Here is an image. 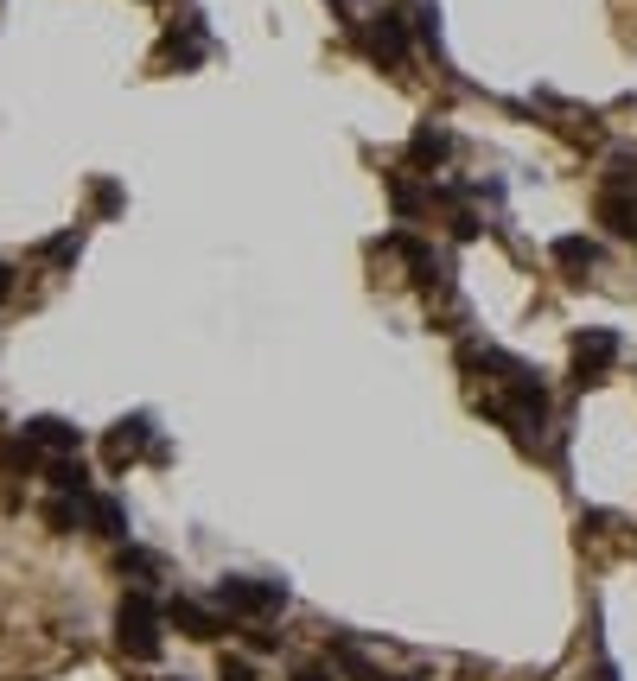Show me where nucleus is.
<instances>
[{
  "instance_id": "f257e3e1",
  "label": "nucleus",
  "mask_w": 637,
  "mask_h": 681,
  "mask_svg": "<svg viewBox=\"0 0 637 681\" xmlns=\"http://www.w3.org/2000/svg\"><path fill=\"white\" fill-rule=\"evenodd\" d=\"M160 624H166V611L147 599V592H128L122 611H115V637H122V650L134 662H153L160 656Z\"/></svg>"
},
{
  "instance_id": "f03ea898",
  "label": "nucleus",
  "mask_w": 637,
  "mask_h": 681,
  "mask_svg": "<svg viewBox=\"0 0 637 681\" xmlns=\"http://www.w3.org/2000/svg\"><path fill=\"white\" fill-rule=\"evenodd\" d=\"M211 599L230 611V618H268V611L287 605V586L281 580H217Z\"/></svg>"
},
{
  "instance_id": "7ed1b4c3",
  "label": "nucleus",
  "mask_w": 637,
  "mask_h": 681,
  "mask_svg": "<svg viewBox=\"0 0 637 681\" xmlns=\"http://www.w3.org/2000/svg\"><path fill=\"white\" fill-rule=\"evenodd\" d=\"M618 357V331H580L574 338V382H599Z\"/></svg>"
},
{
  "instance_id": "20e7f679",
  "label": "nucleus",
  "mask_w": 637,
  "mask_h": 681,
  "mask_svg": "<svg viewBox=\"0 0 637 681\" xmlns=\"http://www.w3.org/2000/svg\"><path fill=\"white\" fill-rule=\"evenodd\" d=\"M364 45L376 51V58H389V64H402L408 58V26H402V13H376V20H370V32H364Z\"/></svg>"
},
{
  "instance_id": "39448f33",
  "label": "nucleus",
  "mask_w": 637,
  "mask_h": 681,
  "mask_svg": "<svg viewBox=\"0 0 637 681\" xmlns=\"http://www.w3.org/2000/svg\"><path fill=\"white\" fill-rule=\"evenodd\" d=\"M166 618L179 624L185 637H198V643H217V637H223V618H217L211 605H198V599H172V605H166Z\"/></svg>"
},
{
  "instance_id": "423d86ee",
  "label": "nucleus",
  "mask_w": 637,
  "mask_h": 681,
  "mask_svg": "<svg viewBox=\"0 0 637 681\" xmlns=\"http://www.w3.org/2000/svg\"><path fill=\"white\" fill-rule=\"evenodd\" d=\"M153 440V414H134V421H122L109 433V465H128V459H141V446Z\"/></svg>"
},
{
  "instance_id": "0eeeda50",
  "label": "nucleus",
  "mask_w": 637,
  "mask_h": 681,
  "mask_svg": "<svg viewBox=\"0 0 637 681\" xmlns=\"http://www.w3.org/2000/svg\"><path fill=\"white\" fill-rule=\"evenodd\" d=\"M26 446H51V452H77L83 433L71 421H58V414H39V421H26Z\"/></svg>"
},
{
  "instance_id": "6e6552de",
  "label": "nucleus",
  "mask_w": 637,
  "mask_h": 681,
  "mask_svg": "<svg viewBox=\"0 0 637 681\" xmlns=\"http://www.w3.org/2000/svg\"><path fill=\"white\" fill-rule=\"evenodd\" d=\"M83 516H90L96 535H128V510L115 497H90V510H83Z\"/></svg>"
},
{
  "instance_id": "1a4fd4ad",
  "label": "nucleus",
  "mask_w": 637,
  "mask_h": 681,
  "mask_svg": "<svg viewBox=\"0 0 637 681\" xmlns=\"http://www.w3.org/2000/svg\"><path fill=\"white\" fill-rule=\"evenodd\" d=\"M555 261H561V268H574V274H587L593 261H599V242H587V236H561V242H555Z\"/></svg>"
},
{
  "instance_id": "9d476101",
  "label": "nucleus",
  "mask_w": 637,
  "mask_h": 681,
  "mask_svg": "<svg viewBox=\"0 0 637 681\" xmlns=\"http://www.w3.org/2000/svg\"><path fill=\"white\" fill-rule=\"evenodd\" d=\"M51 484H58L64 497H77V503L90 497V471H83L77 459H51Z\"/></svg>"
},
{
  "instance_id": "9b49d317",
  "label": "nucleus",
  "mask_w": 637,
  "mask_h": 681,
  "mask_svg": "<svg viewBox=\"0 0 637 681\" xmlns=\"http://www.w3.org/2000/svg\"><path fill=\"white\" fill-rule=\"evenodd\" d=\"M115 567H122V573H134V580H160V561H153V554L147 548H122V554H115Z\"/></svg>"
},
{
  "instance_id": "f8f14e48",
  "label": "nucleus",
  "mask_w": 637,
  "mask_h": 681,
  "mask_svg": "<svg viewBox=\"0 0 637 681\" xmlns=\"http://www.w3.org/2000/svg\"><path fill=\"white\" fill-rule=\"evenodd\" d=\"M446 147H453V141H446V134L434 128V121H427V128L415 134V160H421V166H427V160H434V166H440V160H446Z\"/></svg>"
},
{
  "instance_id": "ddd939ff",
  "label": "nucleus",
  "mask_w": 637,
  "mask_h": 681,
  "mask_svg": "<svg viewBox=\"0 0 637 681\" xmlns=\"http://www.w3.org/2000/svg\"><path fill=\"white\" fill-rule=\"evenodd\" d=\"M0 465H7V471H32V465H39V452L26 446V433H20V440H0Z\"/></svg>"
},
{
  "instance_id": "4468645a",
  "label": "nucleus",
  "mask_w": 637,
  "mask_h": 681,
  "mask_svg": "<svg viewBox=\"0 0 637 681\" xmlns=\"http://www.w3.org/2000/svg\"><path fill=\"white\" fill-rule=\"evenodd\" d=\"M338 669L351 675V681H376V669H370V662H364V656L351 650V643H338Z\"/></svg>"
},
{
  "instance_id": "2eb2a0df",
  "label": "nucleus",
  "mask_w": 637,
  "mask_h": 681,
  "mask_svg": "<svg viewBox=\"0 0 637 681\" xmlns=\"http://www.w3.org/2000/svg\"><path fill=\"white\" fill-rule=\"evenodd\" d=\"M217 681H255V662H249V656H223Z\"/></svg>"
},
{
  "instance_id": "dca6fc26",
  "label": "nucleus",
  "mask_w": 637,
  "mask_h": 681,
  "mask_svg": "<svg viewBox=\"0 0 637 681\" xmlns=\"http://www.w3.org/2000/svg\"><path fill=\"white\" fill-rule=\"evenodd\" d=\"M77 249H83V236H77V230H64V236H58V242H51V249H45V255H51V261H77Z\"/></svg>"
},
{
  "instance_id": "f3484780",
  "label": "nucleus",
  "mask_w": 637,
  "mask_h": 681,
  "mask_svg": "<svg viewBox=\"0 0 637 681\" xmlns=\"http://www.w3.org/2000/svg\"><path fill=\"white\" fill-rule=\"evenodd\" d=\"M96 211H109V217L122 211V185H109V179H102V185H96Z\"/></svg>"
},
{
  "instance_id": "a211bd4d",
  "label": "nucleus",
  "mask_w": 637,
  "mask_h": 681,
  "mask_svg": "<svg viewBox=\"0 0 637 681\" xmlns=\"http://www.w3.org/2000/svg\"><path fill=\"white\" fill-rule=\"evenodd\" d=\"M294 681H332V675H325V669H300Z\"/></svg>"
},
{
  "instance_id": "6ab92c4d",
  "label": "nucleus",
  "mask_w": 637,
  "mask_h": 681,
  "mask_svg": "<svg viewBox=\"0 0 637 681\" xmlns=\"http://www.w3.org/2000/svg\"><path fill=\"white\" fill-rule=\"evenodd\" d=\"M13 287V268H7V261H0V293H7Z\"/></svg>"
},
{
  "instance_id": "aec40b11",
  "label": "nucleus",
  "mask_w": 637,
  "mask_h": 681,
  "mask_svg": "<svg viewBox=\"0 0 637 681\" xmlns=\"http://www.w3.org/2000/svg\"><path fill=\"white\" fill-rule=\"evenodd\" d=\"M402 681H427V675H402Z\"/></svg>"
}]
</instances>
